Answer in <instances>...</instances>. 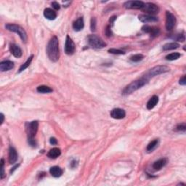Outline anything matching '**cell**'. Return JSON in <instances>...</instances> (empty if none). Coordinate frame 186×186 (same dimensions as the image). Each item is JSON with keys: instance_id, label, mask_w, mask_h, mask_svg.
I'll use <instances>...</instances> for the list:
<instances>
[{"instance_id": "6da1fadb", "label": "cell", "mask_w": 186, "mask_h": 186, "mask_svg": "<svg viewBox=\"0 0 186 186\" xmlns=\"http://www.w3.org/2000/svg\"><path fill=\"white\" fill-rule=\"evenodd\" d=\"M46 54L49 59L52 62H57L59 60V42L56 36H52L46 46Z\"/></svg>"}, {"instance_id": "7a4b0ae2", "label": "cell", "mask_w": 186, "mask_h": 186, "mask_svg": "<svg viewBox=\"0 0 186 186\" xmlns=\"http://www.w3.org/2000/svg\"><path fill=\"white\" fill-rule=\"evenodd\" d=\"M38 127L39 123L37 121H33L30 123H26V131L28 136V144L34 148L36 146V142L34 140V137L36 136L38 131Z\"/></svg>"}, {"instance_id": "3957f363", "label": "cell", "mask_w": 186, "mask_h": 186, "mask_svg": "<svg viewBox=\"0 0 186 186\" xmlns=\"http://www.w3.org/2000/svg\"><path fill=\"white\" fill-rule=\"evenodd\" d=\"M148 79L145 78V76H143L142 78L134 81L129 84H128L127 86L124 89L122 94H123L124 95H130L134 92H135V91L139 90V89H140L141 87L145 86V85L148 82Z\"/></svg>"}, {"instance_id": "277c9868", "label": "cell", "mask_w": 186, "mask_h": 186, "mask_svg": "<svg viewBox=\"0 0 186 186\" xmlns=\"http://www.w3.org/2000/svg\"><path fill=\"white\" fill-rule=\"evenodd\" d=\"M5 28L8 31L15 32L18 34V36H20L23 42H26L27 41V34L26 31L21 26L16 24H13V23H7V24L5 25Z\"/></svg>"}, {"instance_id": "5b68a950", "label": "cell", "mask_w": 186, "mask_h": 186, "mask_svg": "<svg viewBox=\"0 0 186 186\" xmlns=\"http://www.w3.org/2000/svg\"><path fill=\"white\" fill-rule=\"evenodd\" d=\"M87 42H88L89 45L93 48H95V49H101V48H103L107 45L101 38L94 34L88 36Z\"/></svg>"}, {"instance_id": "8992f818", "label": "cell", "mask_w": 186, "mask_h": 186, "mask_svg": "<svg viewBox=\"0 0 186 186\" xmlns=\"http://www.w3.org/2000/svg\"><path fill=\"white\" fill-rule=\"evenodd\" d=\"M168 71H169V68L166 66V65H157V66H155L153 69L149 70L148 72H147L144 76L149 80L151 77L162 74V73H166Z\"/></svg>"}, {"instance_id": "52a82bcc", "label": "cell", "mask_w": 186, "mask_h": 186, "mask_svg": "<svg viewBox=\"0 0 186 186\" xmlns=\"http://www.w3.org/2000/svg\"><path fill=\"white\" fill-rule=\"evenodd\" d=\"M176 17L170 12L166 11V23L165 26L167 31H171L175 26Z\"/></svg>"}, {"instance_id": "ba28073f", "label": "cell", "mask_w": 186, "mask_h": 186, "mask_svg": "<svg viewBox=\"0 0 186 186\" xmlns=\"http://www.w3.org/2000/svg\"><path fill=\"white\" fill-rule=\"evenodd\" d=\"M76 45L73 42V41L71 39V38L69 36H66L65 42V54L69 55H73L75 52Z\"/></svg>"}, {"instance_id": "9c48e42d", "label": "cell", "mask_w": 186, "mask_h": 186, "mask_svg": "<svg viewBox=\"0 0 186 186\" xmlns=\"http://www.w3.org/2000/svg\"><path fill=\"white\" fill-rule=\"evenodd\" d=\"M142 9L145 12V13L149 14V15H156L159 12V8H158V6L155 5L154 3H151V2L145 3V5L143 6Z\"/></svg>"}, {"instance_id": "30bf717a", "label": "cell", "mask_w": 186, "mask_h": 186, "mask_svg": "<svg viewBox=\"0 0 186 186\" xmlns=\"http://www.w3.org/2000/svg\"><path fill=\"white\" fill-rule=\"evenodd\" d=\"M145 3L142 1H128L124 4V7L126 9H142Z\"/></svg>"}, {"instance_id": "8fae6325", "label": "cell", "mask_w": 186, "mask_h": 186, "mask_svg": "<svg viewBox=\"0 0 186 186\" xmlns=\"http://www.w3.org/2000/svg\"><path fill=\"white\" fill-rule=\"evenodd\" d=\"M142 30L145 33H148L151 35L152 37H156V36H158V34H160V29L158 27H154V26H143Z\"/></svg>"}, {"instance_id": "7c38bea8", "label": "cell", "mask_w": 186, "mask_h": 186, "mask_svg": "<svg viewBox=\"0 0 186 186\" xmlns=\"http://www.w3.org/2000/svg\"><path fill=\"white\" fill-rule=\"evenodd\" d=\"M126 112L121 108H113L110 111V116L115 119H122L125 117Z\"/></svg>"}, {"instance_id": "4fadbf2b", "label": "cell", "mask_w": 186, "mask_h": 186, "mask_svg": "<svg viewBox=\"0 0 186 186\" xmlns=\"http://www.w3.org/2000/svg\"><path fill=\"white\" fill-rule=\"evenodd\" d=\"M9 50H10V52L12 53L14 57L19 58L22 56V50L18 46L16 45L15 44H11L10 46H9Z\"/></svg>"}, {"instance_id": "5bb4252c", "label": "cell", "mask_w": 186, "mask_h": 186, "mask_svg": "<svg viewBox=\"0 0 186 186\" xmlns=\"http://www.w3.org/2000/svg\"><path fill=\"white\" fill-rule=\"evenodd\" d=\"M138 18H139L140 21H141V22L144 23H153V22H156V21H158V17L153 16V15H139Z\"/></svg>"}, {"instance_id": "9a60e30c", "label": "cell", "mask_w": 186, "mask_h": 186, "mask_svg": "<svg viewBox=\"0 0 186 186\" xmlns=\"http://www.w3.org/2000/svg\"><path fill=\"white\" fill-rule=\"evenodd\" d=\"M14 67V63L11 61H2L0 63V70L1 71H9Z\"/></svg>"}, {"instance_id": "2e32d148", "label": "cell", "mask_w": 186, "mask_h": 186, "mask_svg": "<svg viewBox=\"0 0 186 186\" xmlns=\"http://www.w3.org/2000/svg\"><path fill=\"white\" fill-rule=\"evenodd\" d=\"M44 15L46 19L50 20H53L57 17V13L55 10L51 8H46L44 11Z\"/></svg>"}, {"instance_id": "e0dca14e", "label": "cell", "mask_w": 186, "mask_h": 186, "mask_svg": "<svg viewBox=\"0 0 186 186\" xmlns=\"http://www.w3.org/2000/svg\"><path fill=\"white\" fill-rule=\"evenodd\" d=\"M167 163V160L166 158H161V159L156 161L153 164V169L156 171H159L162 169L166 165Z\"/></svg>"}, {"instance_id": "ac0fdd59", "label": "cell", "mask_w": 186, "mask_h": 186, "mask_svg": "<svg viewBox=\"0 0 186 186\" xmlns=\"http://www.w3.org/2000/svg\"><path fill=\"white\" fill-rule=\"evenodd\" d=\"M17 160V153L15 148L10 147L9 149V162L11 164H14Z\"/></svg>"}, {"instance_id": "d6986e66", "label": "cell", "mask_w": 186, "mask_h": 186, "mask_svg": "<svg viewBox=\"0 0 186 186\" xmlns=\"http://www.w3.org/2000/svg\"><path fill=\"white\" fill-rule=\"evenodd\" d=\"M50 173L52 177H59L63 174V171L61 167H59L58 166H55L50 169Z\"/></svg>"}, {"instance_id": "ffe728a7", "label": "cell", "mask_w": 186, "mask_h": 186, "mask_svg": "<svg viewBox=\"0 0 186 186\" xmlns=\"http://www.w3.org/2000/svg\"><path fill=\"white\" fill-rule=\"evenodd\" d=\"M158 102V97L156 95H154L153 97H151L150 100H149L148 102H147L146 107L148 110H151L156 106Z\"/></svg>"}, {"instance_id": "44dd1931", "label": "cell", "mask_w": 186, "mask_h": 186, "mask_svg": "<svg viewBox=\"0 0 186 186\" xmlns=\"http://www.w3.org/2000/svg\"><path fill=\"white\" fill-rule=\"evenodd\" d=\"M84 20H83L82 17H79V18L77 19L76 20L74 21L73 23V28L74 29L75 31H81V29L84 28Z\"/></svg>"}, {"instance_id": "7402d4cb", "label": "cell", "mask_w": 186, "mask_h": 186, "mask_svg": "<svg viewBox=\"0 0 186 186\" xmlns=\"http://www.w3.org/2000/svg\"><path fill=\"white\" fill-rule=\"evenodd\" d=\"M61 151L59 148H53L51 150H50L49 152L47 154V156L49 157L50 158H52V159H55V158H57L58 156H61Z\"/></svg>"}, {"instance_id": "603a6c76", "label": "cell", "mask_w": 186, "mask_h": 186, "mask_svg": "<svg viewBox=\"0 0 186 186\" xmlns=\"http://www.w3.org/2000/svg\"><path fill=\"white\" fill-rule=\"evenodd\" d=\"M179 46L180 44L178 43H176V42H170V43H167L163 46V50H164V51H169V50L177 49Z\"/></svg>"}, {"instance_id": "cb8c5ba5", "label": "cell", "mask_w": 186, "mask_h": 186, "mask_svg": "<svg viewBox=\"0 0 186 186\" xmlns=\"http://www.w3.org/2000/svg\"><path fill=\"white\" fill-rule=\"evenodd\" d=\"M33 58H34V55H31L30 57L28 58V60H27V61L25 62V63H23L22 65H21V66L20 67V69H19V71H18L19 73L22 72L23 71H24L25 69H26L30 65V64H31V63H32V61L33 60Z\"/></svg>"}, {"instance_id": "d4e9b609", "label": "cell", "mask_w": 186, "mask_h": 186, "mask_svg": "<svg viewBox=\"0 0 186 186\" xmlns=\"http://www.w3.org/2000/svg\"><path fill=\"white\" fill-rule=\"evenodd\" d=\"M38 92L39 93H50L52 92V90L50 87L45 86V85H41L39 86L36 89Z\"/></svg>"}, {"instance_id": "484cf974", "label": "cell", "mask_w": 186, "mask_h": 186, "mask_svg": "<svg viewBox=\"0 0 186 186\" xmlns=\"http://www.w3.org/2000/svg\"><path fill=\"white\" fill-rule=\"evenodd\" d=\"M158 140L156 139L154 140L151 141V142L147 145V148H146L147 151H148V152H152V151L156 148V146L158 145Z\"/></svg>"}, {"instance_id": "4316f807", "label": "cell", "mask_w": 186, "mask_h": 186, "mask_svg": "<svg viewBox=\"0 0 186 186\" xmlns=\"http://www.w3.org/2000/svg\"><path fill=\"white\" fill-rule=\"evenodd\" d=\"M181 55L179 53V52H173V53L169 54L166 56V60L167 61H174V60H177L178 58H180Z\"/></svg>"}, {"instance_id": "83f0119b", "label": "cell", "mask_w": 186, "mask_h": 186, "mask_svg": "<svg viewBox=\"0 0 186 186\" xmlns=\"http://www.w3.org/2000/svg\"><path fill=\"white\" fill-rule=\"evenodd\" d=\"M144 58V55L142 54H136V55H134L130 57V61L135 63H137V62L141 61Z\"/></svg>"}, {"instance_id": "f1b7e54d", "label": "cell", "mask_w": 186, "mask_h": 186, "mask_svg": "<svg viewBox=\"0 0 186 186\" xmlns=\"http://www.w3.org/2000/svg\"><path fill=\"white\" fill-rule=\"evenodd\" d=\"M108 52L111 54H114V55H124L125 53V52L122 51V50H118V49H114V48H112V49L108 50Z\"/></svg>"}, {"instance_id": "f546056e", "label": "cell", "mask_w": 186, "mask_h": 186, "mask_svg": "<svg viewBox=\"0 0 186 186\" xmlns=\"http://www.w3.org/2000/svg\"><path fill=\"white\" fill-rule=\"evenodd\" d=\"M0 164H1V174H0V177L1 179H3L4 177H5V169H4V165H5V162H4L3 158H2L1 161H0Z\"/></svg>"}, {"instance_id": "4dcf8cb0", "label": "cell", "mask_w": 186, "mask_h": 186, "mask_svg": "<svg viewBox=\"0 0 186 186\" xmlns=\"http://www.w3.org/2000/svg\"><path fill=\"white\" fill-rule=\"evenodd\" d=\"M173 39H174L178 41V42H185V35H184V34L176 35V36H174Z\"/></svg>"}, {"instance_id": "1f68e13d", "label": "cell", "mask_w": 186, "mask_h": 186, "mask_svg": "<svg viewBox=\"0 0 186 186\" xmlns=\"http://www.w3.org/2000/svg\"><path fill=\"white\" fill-rule=\"evenodd\" d=\"M185 129H186V125H185V123L179 124V125H177V127H176V130H177V131L185 132Z\"/></svg>"}, {"instance_id": "d6a6232c", "label": "cell", "mask_w": 186, "mask_h": 186, "mask_svg": "<svg viewBox=\"0 0 186 186\" xmlns=\"http://www.w3.org/2000/svg\"><path fill=\"white\" fill-rule=\"evenodd\" d=\"M90 28L92 32H95L96 29V19L95 18V17H92V18L91 19Z\"/></svg>"}, {"instance_id": "836d02e7", "label": "cell", "mask_w": 186, "mask_h": 186, "mask_svg": "<svg viewBox=\"0 0 186 186\" xmlns=\"http://www.w3.org/2000/svg\"><path fill=\"white\" fill-rule=\"evenodd\" d=\"M52 6L54 9H56V10H59L60 8H61V6H60V5L57 2H53L52 3Z\"/></svg>"}, {"instance_id": "e575fe53", "label": "cell", "mask_w": 186, "mask_h": 186, "mask_svg": "<svg viewBox=\"0 0 186 186\" xmlns=\"http://www.w3.org/2000/svg\"><path fill=\"white\" fill-rule=\"evenodd\" d=\"M106 34L107 36H112V32H111V30H110V26H108L107 27H106Z\"/></svg>"}, {"instance_id": "d590c367", "label": "cell", "mask_w": 186, "mask_h": 186, "mask_svg": "<svg viewBox=\"0 0 186 186\" xmlns=\"http://www.w3.org/2000/svg\"><path fill=\"white\" fill-rule=\"evenodd\" d=\"M179 83H180V84L183 85V86L186 84V76H183L180 79Z\"/></svg>"}, {"instance_id": "8d00e7d4", "label": "cell", "mask_w": 186, "mask_h": 186, "mask_svg": "<svg viewBox=\"0 0 186 186\" xmlns=\"http://www.w3.org/2000/svg\"><path fill=\"white\" fill-rule=\"evenodd\" d=\"M50 143L51 145H57L58 141H57V140H56V138H55V137H51V138L50 139Z\"/></svg>"}, {"instance_id": "74e56055", "label": "cell", "mask_w": 186, "mask_h": 186, "mask_svg": "<svg viewBox=\"0 0 186 186\" xmlns=\"http://www.w3.org/2000/svg\"><path fill=\"white\" fill-rule=\"evenodd\" d=\"M116 19V16H113V17H111L110 18V20H109V21H110V23H113V22H114V20H115Z\"/></svg>"}, {"instance_id": "f35d334b", "label": "cell", "mask_w": 186, "mask_h": 186, "mask_svg": "<svg viewBox=\"0 0 186 186\" xmlns=\"http://www.w3.org/2000/svg\"><path fill=\"white\" fill-rule=\"evenodd\" d=\"M1 118H2V121H1V125L4 122V119H5V116H4L3 113H1Z\"/></svg>"}, {"instance_id": "ab89813d", "label": "cell", "mask_w": 186, "mask_h": 186, "mask_svg": "<svg viewBox=\"0 0 186 186\" xmlns=\"http://www.w3.org/2000/svg\"><path fill=\"white\" fill-rule=\"evenodd\" d=\"M19 166V164H17V165H16V166H14V167H13V169H12V170H11V173H13V171H14V170H15V169H16V168H17V166Z\"/></svg>"}]
</instances>
